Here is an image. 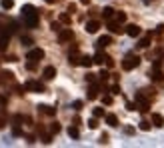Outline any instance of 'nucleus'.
<instances>
[{"instance_id":"nucleus-9","label":"nucleus","mask_w":164,"mask_h":148,"mask_svg":"<svg viewBox=\"0 0 164 148\" xmlns=\"http://www.w3.org/2000/svg\"><path fill=\"white\" fill-rule=\"evenodd\" d=\"M150 78L154 82H158V84H164V74L160 72V68H152V72H150Z\"/></svg>"},{"instance_id":"nucleus-46","label":"nucleus","mask_w":164,"mask_h":148,"mask_svg":"<svg viewBox=\"0 0 164 148\" xmlns=\"http://www.w3.org/2000/svg\"><path fill=\"white\" fill-rule=\"evenodd\" d=\"M162 32H164V24H160L158 28H156V34H162Z\"/></svg>"},{"instance_id":"nucleus-28","label":"nucleus","mask_w":164,"mask_h":148,"mask_svg":"<svg viewBox=\"0 0 164 148\" xmlns=\"http://www.w3.org/2000/svg\"><path fill=\"white\" fill-rule=\"evenodd\" d=\"M48 130H50V132H52V134H58V132H60V124H58V122H52Z\"/></svg>"},{"instance_id":"nucleus-49","label":"nucleus","mask_w":164,"mask_h":148,"mask_svg":"<svg viewBox=\"0 0 164 148\" xmlns=\"http://www.w3.org/2000/svg\"><path fill=\"white\" fill-rule=\"evenodd\" d=\"M144 2H152V0H144Z\"/></svg>"},{"instance_id":"nucleus-2","label":"nucleus","mask_w":164,"mask_h":148,"mask_svg":"<svg viewBox=\"0 0 164 148\" xmlns=\"http://www.w3.org/2000/svg\"><path fill=\"white\" fill-rule=\"evenodd\" d=\"M138 64H140V56H136V54H128V56L122 60V70H134Z\"/></svg>"},{"instance_id":"nucleus-27","label":"nucleus","mask_w":164,"mask_h":148,"mask_svg":"<svg viewBox=\"0 0 164 148\" xmlns=\"http://www.w3.org/2000/svg\"><path fill=\"white\" fill-rule=\"evenodd\" d=\"M12 136H22V128H20V124L12 126Z\"/></svg>"},{"instance_id":"nucleus-34","label":"nucleus","mask_w":164,"mask_h":148,"mask_svg":"<svg viewBox=\"0 0 164 148\" xmlns=\"http://www.w3.org/2000/svg\"><path fill=\"white\" fill-rule=\"evenodd\" d=\"M86 80L90 82V84H92V82H96V74H92V72H88V74H86Z\"/></svg>"},{"instance_id":"nucleus-43","label":"nucleus","mask_w":164,"mask_h":148,"mask_svg":"<svg viewBox=\"0 0 164 148\" xmlns=\"http://www.w3.org/2000/svg\"><path fill=\"white\" fill-rule=\"evenodd\" d=\"M26 142H28V144H34V142H36V138H34V136H26Z\"/></svg>"},{"instance_id":"nucleus-10","label":"nucleus","mask_w":164,"mask_h":148,"mask_svg":"<svg viewBox=\"0 0 164 148\" xmlns=\"http://www.w3.org/2000/svg\"><path fill=\"white\" fill-rule=\"evenodd\" d=\"M38 112L40 114H46V116H54L56 114V108H52V106H48V104H40Z\"/></svg>"},{"instance_id":"nucleus-31","label":"nucleus","mask_w":164,"mask_h":148,"mask_svg":"<svg viewBox=\"0 0 164 148\" xmlns=\"http://www.w3.org/2000/svg\"><path fill=\"white\" fill-rule=\"evenodd\" d=\"M20 42L24 44V46H30V44H32V38H30V36H26V34H24V36H20Z\"/></svg>"},{"instance_id":"nucleus-13","label":"nucleus","mask_w":164,"mask_h":148,"mask_svg":"<svg viewBox=\"0 0 164 148\" xmlns=\"http://www.w3.org/2000/svg\"><path fill=\"white\" fill-rule=\"evenodd\" d=\"M98 90H100V84H96V82H92V86L88 88V100H94L98 96Z\"/></svg>"},{"instance_id":"nucleus-29","label":"nucleus","mask_w":164,"mask_h":148,"mask_svg":"<svg viewBox=\"0 0 164 148\" xmlns=\"http://www.w3.org/2000/svg\"><path fill=\"white\" fill-rule=\"evenodd\" d=\"M92 114L96 116V118H102V116H106V112H104V108H94V112Z\"/></svg>"},{"instance_id":"nucleus-45","label":"nucleus","mask_w":164,"mask_h":148,"mask_svg":"<svg viewBox=\"0 0 164 148\" xmlns=\"http://www.w3.org/2000/svg\"><path fill=\"white\" fill-rule=\"evenodd\" d=\"M6 102H8L6 100V96H0V106H6Z\"/></svg>"},{"instance_id":"nucleus-44","label":"nucleus","mask_w":164,"mask_h":148,"mask_svg":"<svg viewBox=\"0 0 164 148\" xmlns=\"http://www.w3.org/2000/svg\"><path fill=\"white\" fill-rule=\"evenodd\" d=\"M4 60H6V62H16V56H6Z\"/></svg>"},{"instance_id":"nucleus-26","label":"nucleus","mask_w":164,"mask_h":148,"mask_svg":"<svg viewBox=\"0 0 164 148\" xmlns=\"http://www.w3.org/2000/svg\"><path fill=\"white\" fill-rule=\"evenodd\" d=\"M88 128H90V130L98 128V118H96V116H94V118H90V120H88Z\"/></svg>"},{"instance_id":"nucleus-32","label":"nucleus","mask_w":164,"mask_h":148,"mask_svg":"<svg viewBox=\"0 0 164 148\" xmlns=\"http://www.w3.org/2000/svg\"><path fill=\"white\" fill-rule=\"evenodd\" d=\"M60 22H62V24H70V14H66V12L60 14Z\"/></svg>"},{"instance_id":"nucleus-15","label":"nucleus","mask_w":164,"mask_h":148,"mask_svg":"<svg viewBox=\"0 0 164 148\" xmlns=\"http://www.w3.org/2000/svg\"><path fill=\"white\" fill-rule=\"evenodd\" d=\"M8 40H10V36L6 32H0V52H4L6 48H8Z\"/></svg>"},{"instance_id":"nucleus-30","label":"nucleus","mask_w":164,"mask_h":148,"mask_svg":"<svg viewBox=\"0 0 164 148\" xmlns=\"http://www.w3.org/2000/svg\"><path fill=\"white\" fill-rule=\"evenodd\" d=\"M150 128H152V124H150V122H146V120H142V122H140V130H144V132H148Z\"/></svg>"},{"instance_id":"nucleus-8","label":"nucleus","mask_w":164,"mask_h":148,"mask_svg":"<svg viewBox=\"0 0 164 148\" xmlns=\"http://www.w3.org/2000/svg\"><path fill=\"white\" fill-rule=\"evenodd\" d=\"M126 34H128L130 38H138V36H140L138 24H128V26H126Z\"/></svg>"},{"instance_id":"nucleus-38","label":"nucleus","mask_w":164,"mask_h":148,"mask_svg":"<svg viewBox=\"0 0 164 148\" xmlns=\"http://www.w3.org/2000/svg\"><path fill=\"white\" fill-rule=\"evenodd\" d=\"M110 90H112V94H120V86H118V84H114V86L110 88Z\"/></svg>"},{"instance_id":"nucleus-36","label":"nucleus","mask_w":164,"mask_h":148,"mask_svg":"<svg viewBox=\"0 0 164 148\" xmlns=\"http://www.w3.org/2000/svg\"><path fill=\"white\" fill-rule=\"evenodd\" d=\"M72 108H74V110H80V108H82V100H74V102H72Z\"/></svg>"},{"instance_id":"nucleus-48","label":"nucleus","mask_w":164,"mask_h":148,"mask_svg":"<svg viewBox=\"0 0 164 148\" xmlns=\"http://www.w3.org/2000/svg\"><path fill=\"white\" fill-rule=\"evenodd\" d=\"M82 4H90V0H80Z\"/></svg>"},{"instance_id":"nucleus-37","label":"nucleus","mask_w":164,"mask_h":148,"mask_svg":"<svg viewBox=\"0 0 164 148\" xmlns=\"http://www.w3.org/2000/svg\"><path fill=\"white\" fill-rule=\"evenodd\" d=\"M124 132H126V134H128V136H132V134H134V132H136V130H134V128H132V126H126V128H124Z\"/></svg>"},{"instance_id":"nucleus-25","label":"nucleus","mask_w":164,"mask_h":148,"mask_svg":"<svg viewBox=\"0 0 164 148\" xmlns=\"http://www.w3.org/2000/svg\"><path fill=\"white\" fill-rule=\"evenodd\" d=\"M114 20L116 22H120V24H124L126 22V14L124 12H114Z\"/></svg>"},{"instance_id":"nucleus-6","label":"nucleus","mask_w":164,"mask_h":148,"mask_svg":"<svg viewBox=\"0 0 164 148\" xmlns=\"http://www.w3.org/2000/svg\"><path fill=\"white\" fill-rule=\"evenodd\" d=\"M42 58H44L42 48H32V50H28V54H26V60H34V62H38Z\"/></svg>"},{"instance_id":"nucleus-41","label":"nucleus","mask_w":164,"mask_h":148,"mask_svg":"<svg viewBox=\"0 0 164 148\" xmlns=\"http://www.w3.org/2000/svg\"><path fill=\"white\" fill-rule=\"evenodd\" d=\"M52 30H54V32H60L62 28H60V24H58V22H52Z\"/></svg>"},{"instance_id":"nucleus-35","label":"nucleus","mask_w":164,"mask_h":148,"mask_svg":"<svg viewBox=\"0 0 164 148\" xmlns=\"http://www.w3.org/2000/svg\"><path fill=\"white\" fill-rule=\"evenodd\" d=\"M98 76H100V80H102V82H104V80H108V76H110V74H108V72H106V70H102V72H100V74H98Z\"/></svg>"},{"instance_id":"nucleus-12","label":"nucleus","mask_w":164,"mask_h":148,"mask_svg":"<svg viewBox=\"0 0 164 148\" xmlns=\"http://www.w3.org/2000/svg\"><path fill=\"white\" fill-rule=\"evenodd\" d=\"M42 76H44V80H52V78L56 76V68L54 66H46L42 70Z\"/></svg>"},{"instance_id":"nucleus-3","label":"nucleus","mask_w":164,"mask_h":148,"mask_svg":"<svg viewBox=\"0 0 164 148\" xmlns=\"http://www.w3.org/2000/svg\"><path fill=\"white\" fill-rule=\"evenodd\" d=\"M24 90H30V92H44V84L38 80H26L24 82Z\"/></svg>"},{"instance_id":"nucleus-40","label":"nucleus","mask_w":164,"mask_h":148,"mask_svg":"<svg viewBox=\"0 0 164 148\" xmlns=\"http://www.w3.org/2000/svg\"><path fill=\"white\" fill-rule=\"evenodd\" d=\"M98 142H100V144H106V142H108V134H102V136H100V140H98Z\"/></svg>"},{"instance_id":"nucleus-22","label":"nucleus","mask_w":164,"mask_h":148,"mask_svg":"<svg viewBox=\"0 0 164 148\" xmlns=\"http://www.w3.org/2000/svg\"><path fill=\"white\" fill-rule=\"evenodd\" d=\"M92 62H94V58H90V56H80V66L88 68V66H92Z\"/></svg>"},{"instance_id":"nucleus-4","label":"nucleus","mask_w":164,"mask_h":148,"mask_svg":"<svg viewBox=\"0 0 164 148\" xmlns=\"http://www.w3.org/2000/svg\"><path fill=\"white\" fill-rule=\"evenodd\" d=\"M94 64H106L108 68H112V66H114L112 58L108 56V54H104V52H98L96 56H94Z\"/></svg>"},{"instance_id":"nucleus-47","label":"nucleus","mask_w":164,"mask_h":148,"mask_svg":"<svg viewBox=\"0 0 164 148\" xmlns=\"http://www.w3.org/2000/svg\"><path fill=\"white\" fill-rule=\"evenodd\" d=\"M44 2H46V4H54V2H56V0H44Z\"/></svg>"},{"instance_id":"nucleus-23","label":"nucleus","mask_w":164,"mask_h":148,"mask_svg":"<svg viewBox=\"0 0 164 148\" xmlns=\"http://www.w3.org/2000/svg\"><path fill=\"white\" fill-rule=\"evenodd\" d=\"M52 136H54L52 132H48V134H44V132H40V140H42L44 144H50V142H52Z\"/></svg>"},{"instance_id":"nucleus-14","label":"nucleus","mask_w":164,"mask_h":148,"mask_svg":"<svg viewBox=\"0 0 164 148\" xmlns=\"http://www.w3.org/2000/svg\"><path fill=\"white\" fill-rule=\"evenodd\" d=\"M108 30H110L112 34H118V32H122V26H120V22H116V20H108Z\"/></svg>"},{"instance_id":"nucleus-18","label":"nucleus","mask_w":164,"mask_h":148,"mask_svg":"<svg viewBox=\"0 0 164 148\" xmlns=\"http://www.w3.org/2000/svg\"><path fill=\"white\" fill-rule=\"evenodd\" d=\"M152 124H154L156 128H162L164 126V116L162 114H152Z\"/></svg>"},{"instance_id":"nucleus-11","label":"nucleus","mask_w":164,"mask_h":148,"mask_svg":"<svg viewBox=\"0 0 164 148\" xmlns=\"http://www.w3.org/2000/svg\"><path fill=\"white\" fill-rule=\"evenodd\" d=\"M98 28H100V22H98V20H90V22H86V32L88 34H96Z\"/></svg>"},{"instance_id":"nucleus-20","label":"nucleus","mask_w":164,"mask_h":148,"mask_svg":"<svg viewBox=\"0 0 164 148\" xmlns=\"http://www.w3.org/2000/svg\"><path fill=\"white\" fill-rule=\"evenodd\" d=\"M104 118H106V124L108 126H118V116H116V114H106Z\"/></svg>"},{"instance_id":"nucleus-16","label":"nucleus","mask_w":164,"mask_h":148,"mask_svg":"<svg viewBox=\"0 0 164 148\" xmlns=\"http://www.w3.org/2000/svg\"><path fill=\"white\" fill-rule=\"evenodd\" d=\"M112 42V36H108V34H104V36H100V38H98V42H96V46L98 48H106L108 44Z\"/></svg>"},{"instance_id":"nucleus-19","label":"nucleus","mask_w":164,"mask_h":148,"mask_svg":"<svg viewBox=\"0 0 164 148\" xmlns=\"http://www.w3.org/2000/svg\"><path fill=\"white\" fill-rule=\"evenodd\" d=\"M114 12H116L114 8H110V6H106V8L102 10V18H104V20H112V18H114Z\"/></svg>"},{"instance_id":"nucleus-50","label":"nucleus","mask_w":164,"mask_h":148,"mask_svg":"<svg viewBox=\"0 0 164 148\" xmlns=\"http://www.w3.org/2000/svg\"><path fill=\"white\" fill-rule=\"evenodd\" d=\"M0 32H2V28H0Z\"/></svg>"},{"instance_id":"nucleus-42","label":"nucleus","mask_w":164,"mask_h":148,"mask_svg":"<svg viewBox=\"0 0 164 148\" xmlns=\"http://www.w3.org/2000/svg\"><path fill=\"white\" fill-rule=\"evenodd\" d=\"M6 126V116H0V128H4Z\"/></svg>"},{"instance_id":"nucleus-5","label":"nucleus","mask_w":164,"mask_h":148,"mask_svg":"<svg viewBox=\"0 0 164 148\" xmlns=\"http://www.w3.org/2000/svg\"><path fill=\"white\" fill-rule=\"evenodd\" d=\"M72 38H74V32L70 28H64V30L58 32V44H66V42H70Z\"/></svg>"},{"instance_id":"nucleus-39","label":"nucleus","mask_w":164,"mask_h":148,"mask_svg":"<svg viewBox=\"0 0 164 148\" xmlns=\"http://www.w3.org/2000/svg\"><path fill=\"white\" fill-rule=\"evenodd\" d=\"M102 102L104 104H112V96H102Z\"/></svg>"},{"instance_id":"nucleus-1","label":"nucleus","mask_w":164,"mask_h":148,"mask_svg":"<svg viewBox=\"0 0 164 148\" xmlns=\"http://www.w3.org/2000/svg\"><path fill=\"white\" fill-rule=\"evenodd\" d=\"M22 20H24L26 28H36L38 26V20H40L38 10L34 8L32 4H24L22 6Z\"/></svg>"},{"instance_id":"nucleus-24","label":"nucleus","mask_w":164,"mask_h":148,"mask_svg":"<svg viewBox=\"0 0 164 148\" xmlns=\"http://www.w3.org/2000/svg\"><path fill=\"white\" fill-rule=\"evenodd\" d=\"M0 6L4 10H10L12 6H14V0H0Z\"/></svg>"},{"instance_id":"nucleus-17","label":"nucleus","mask_w":164,"mask_h":148,"mask_svg":"<svg viewBox=\"0 0 164 148\" xmlns=\"http://www.w3.org/2000/svg\"><path fill=\"white\" fill-rule=\"evenodd\" d=\"M68 136H70L72 140H78V138H80V130H78L76 124H72L70 128H68Z\"/></svg>"},{"instance_id":"nucleus-7","label":"nucleus","mask_w":164,"mask_h":148,"mask_svg":"<svg viewBox=\"0 0 164 148\" xmlns=\"http://www.w3.org/2000/svg\"><path fill=\"white\" fill-rule=\"evenodd\" d=\"M14 82V74L8 70H2L0 72V86H6V84H12Z\"/></svg>"},{"instance_id":"nucleus-21","label":"nucleus","mask_w":164,"mask_h":148,"mask_svg":"<svg viewBox=\"0 0 164 148\" xmlns=\"http://www.w3.org/2000/svg\"><path fill=\"white\" fill-rule=\"evenodd\" d=\"M150 36H152V34H146V36H142V38L138 40V46H140V48H148V46H150Z\"/></svg>"},{"instance_id":"nucleus-33","label":"nucleus","mask_w":164,"mask_h":148,"mask_svg":"<svg viewBox=\"0 0 164 148\" xmlns=\"http://www.w3.org/2000/svg\"><path fill=\"white\" fill-rule=\"evenodd\" d=\"M26 70H36V62H34V60H28V62H26Z\"/></svg>"}]
</instances>
